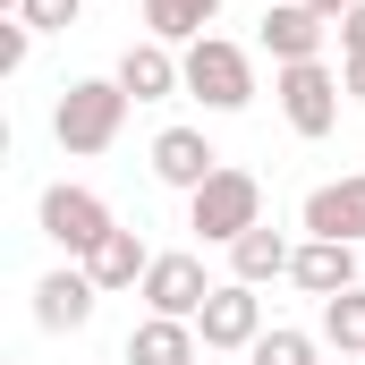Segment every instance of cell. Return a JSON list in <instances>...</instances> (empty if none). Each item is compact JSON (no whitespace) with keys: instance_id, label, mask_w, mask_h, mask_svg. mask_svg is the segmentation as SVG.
<instances>
[{"instance_id":"cell-6","label":"cell","mask_w":365,"mask_h":365,"mask_svg":"<svg viewBox=\"0 0 365 365\" xmlns=\"http://www.w3.org/2000/svg\"><path fill=\"white\" fill-rule=\"evenodd\" d=\"M221 280H204V255H153V272H145V314H170V323H195L204 314V297H212Z\"/></svg>"},{"instance_id":"cell-21","label":"cell","mask_w":365,"mask_h":365,"mask_svg":"<svg viewBox=\"0 0 365 365\" xmlns=\"http://www.w3.org/2000/svg\"><path fill=\"white\" fill-rule=\"evenodd\" d=\"M26 51H34V26L17 17V26H0V77H17L26 68Z\"/></svg>"},{"instance_id":"cell-4","label":"cell","mask_w":365,"mask_h":365,"mask_svg":"<svg viewBox=\"0 0 365 365\" xmlns=\"http://www.w3.org/2000/svg\"><path fill=\"white\" fill-rule=\"evenodd\" d=\"M34 221H43V238H51V247H60L68 264H86L93 247H102V238L119 230V221H110V204H102L93 187H68V179H60V187H43Z\"/></svg>"},{"instance_id":"cell-17","label":"cell","mask_w":365,"mask_h":365,"mask_svg":"<svg viewBox=\"0 0 365 365\" xmlns=\"http://www.w3.org/2000/svg\"><path fill=\"white\" fill-rule=\"evenodd\" d=\"M212 17H221V0H145L153 43H204V34H212Z\"/></svg>"},{"instance_id":"cell-12","label":"cell","mask_w":365,"mask_h":365,"mask_svg":"<svg viewBox=\"0 0 365 365\" xmlns=\"http://www.w3.org/2000/svg\"><path fill=\"white\" fill-rule=\"evenodd\" d=\"M119 86H128V102H162V93L187 86V68H179L170 43H128L119 51Z\"/></svg>"},{"instance_id":"cell-5","label":"cell","mask_w":365,"mask_h":365,"mask_svg":"<svg viewBox=\"0 0 365 365\" xmlns=\"http://www.w3.org/2000/svg\"><path fill=\"white\" fill-rule=\"evenodd\" d=\"M272 93H280V119L297 128V136H331L340 128V68H323V60H297V68H280L272 77Z\"/></svg>"},{"instance_id":"cell-14","label":"cell","mask_w":365,"mask_h":365,"mask_svg":"<svg viewBox=\"0 0 365 365\" xmlns=\"http://www.w3.org/2000/svg\"><path fill=\"white\" fill-rule=\"evenodd\" d=\"M204 357V331L195 323H170V314H145L128 331V365H195Z\"/></svg>"},{"instance_id":"cell-15","label":"cell","mask_w":365,"mask_h":365,"mask_svg":"<svg viewBox=\"0 0 365 365\" xmlns=\"http://www.w3.org/2000/svg\"><path fill=\"white\" fill-rule=\"evenodd\" d=\"M86 272H93V289H102V297H110V289H145L153 255H145V238H136V230H110V238L86 255Z\"/></svg>"},{"instance_id":"cell-23","label":"cell","mask_w":365,"mask_h":365,"mask_svg":"<svg viewBox=\"0 0 365 365\" xmlns=\"http://www.w3.org/2000/svg\"><path fill=\"white\" fill-rule=\"evenodd\" d=\"M340 86H349V102H365V60H340Z\"/></svg>"},{"instance_id":"cell-9","label":"cell","mask_w":365,"mask_h":365,"mask_svg":"<svg viewBox=\"0 0 365 365\" xmlns=\"http://www.w3.org/2000/svg\"><path fill=\"white\" fill-rule=\"evenodd\" d=\"M323 34H331V17H314L306 0H264V51H272L280 68L323 60Z\"/></svg>"},{"instance_id":"cell-3","label":"cell","mask_w":365,"mask_h":365,"mask_svg":"<svg viewBox=\"0 0 365 365\" xmlns=\"http://www.w3.org/2000/svg\"><path fill=\"white\" fill-rule=\"evenodd\" d=\"M179 68H187V93H195L204 110H247V102H255V60H247V43H230V34L187 43Z\"/></svg>"},{"instance_id":"cell-19","label":"cell","mask_w":365,"mask_h":365,"mask_svg":"<svg viewBox=\"0 0 365 365\" xmlns=\"http://www.w3.org/2000/svg\"><path fill=\"white\" fill-rule=\"evenodd\" d=\"M255 365H314V331H289V323H272L255 349H247Z\"/></svg>"},{"instance_id":"cell-11","label":"cell","mask_w":365,"mask_h":365,"mask_svg":"<svg viewBox=\"0 0 365 365\" xmlns=\"http://www.w3.org/2000/svg\"><path fill=\"white\" fill-rule=\"evenodd\" d=\"M306 238H365V170L357 179H323L306 195Z\"/></svg>"},{"instance_id":"cell-1","label":"cell","mask_w":365,"mask_h":365,"mask_svg":"<svg viewBox=\"0 0 365 365\" xmlns=\"http://www.w3.org/2000/svg\"><path fill=\"white\" fill-rule=\"evenodd\" d=\"M119 128H128V86L119 77H77V86H60L51 102V136H60V153H110L119 145Z\"/></svg>"},{"instance_id":"cell-16","label":"cell","mask_w":365,"mask_h":365,"mask_svg":"<svg viewBox=\"0 0 365 365\" xmlns=\"http://www.w3.org/2000/svg\"><path fill=\"white\" fill-rule=\"evenodd\" d=\"M289 264H297V247H289L280 230H264V221H255V230H247V238L230 247V280H247V289H264V280H280Z\"/></svg>"},{"instance_id":"cell-7","label":"cell","mask_w":365,"mask_h":365,"mask_svg":"<svg viewBox=\"0 0 365 365\" xmlns=\"http://www.w3.org/2000/svg\"><path fill=\"white\" fill-rule=\"evenodd\" d=\"M195 331H204V349H255V340H264V297H255L247 280H221V289L204 297Z\"/></svg>"},{"instance_id":"cell-10","label":"cell","mask_w":365,"mask_h":365,"mask_svg":"<svg viewBox=\"0 0 365 365\" xmlns=\"http://www.w3.org/2000/svg\"><path fill=\"white\" fill-rule=\"evenodd\" d=\"M212 170H221V153L204 145V128H162V136H153V179H162V187L195 195Z\"/></svg>"},{"instance_id":"cell-18","label":"cell","mask_w":365,"mask_h":365,"mask_svg":"<svg viewBox=\"0 0 365 365\" xmlns=\"http://www.w3.org/2000/svg\"><path fill=\"white\" fill-rule=\"evenodd\" d=\"M323 340H331V349H365V289L323 297Z\"/></svg>"},{"instance_id":"cell-2","label":"cell","mask_w":365,"mask_h":365,"mask_svg":"<svg viewBox=\"0 0 365 365\" xmlns=\"http://www.w3.org/2000/svg\"><path fill=\"white\" fill-rule=\"evenodd\" d=\"M255 221H264V179H255V170H238V162H221L212 179L187 195V230H195L204 247H238Z\"/></svg>"},{"instance_id":"cell-20","label":"cell","mask_w":365,"mask_h":365,"mask_svg":"<svg viewBox=\"0 0 365 365\" xmlns=\"http://www.w3.org/2000/svg\"><path fill=\"white\" fill-rule=\"evenodd\" d=\"M17 17H26L34 34H68V26L86 17V0H17Z\"/></svg>"},{"instance_id":"cell-22","label":"cell","mask_w":365,"mask_h":365,"mask_svg":"<svg viewBox=\"0 0 365 365\" xmlns=\"http://www.w3.org/2000/svg\"><path fill=\"white\" fill-rule=\"evenodd\" d=\"M340 60H365V0L340 17Z\"/></svg>"},{"instance_id":"cell-13","label":"cell","mask_w":365,"mask_h":365,"mask_svg":"<svg viewBox=\"0 0 365 365\" xmlns=\"http://www.w3.org/2000/svg\"><path fill=\"white\" fill-rule=\"evenodd\" d=\"M289 280L314 289V297H340V289H357V247L349 238H306L297 264H289Z\"/></svg>"},{"instance_id":"cell-8","label":"cell","mask_w":365,"mask_h":365,"mask_svg":"<svg viewBox=\"0 0 365 365\" xmlns=\"http://www.w3.org/2000/svg\"><path fill=\"white\" fill-rule=\"evenodd\" d=\"M93 297H102V289H93L86 264H60V272L34 280V323H43V331H86V323H93Z\"/></svg>"},{"instance_id":"cell-24","label":"cell","mask_w":365,"mask_h":365,"mask_svg":"<svg viewBox=\"0 0 365 365\" xmlns=\"http://www.w3.org/2000/svg\"><path fill=\"white\" fill-rule=\"evenodd\" d=\"M306 9H314V17H331V26H340V17H349V9H357V0H306Z\"/></svg>"}]
</instances>
